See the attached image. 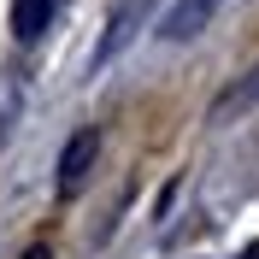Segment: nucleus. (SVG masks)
<instances>
[{
    "instance_id": "nucleus-1",
    "label": "nucleus",
    "mask_w": 259,
    "mask_h": 259,
    "mask_svg": "<svg viewBox=\"0 0 259 259\" xmlns=\"http://www.w3.org/2000/svg\"><path fill=\"white\" fill-rule=\"evenodd\" d=\"M95 159H100V130H77L59 153V194H77L95 171Z\"/></svg>"
},
{
    "instance_id": "nucleus-2",
    "label": "nucleus",
    "mask_w": 259,
    "mask_h": 259,
    "mask_svg": "<svg viewBox=\"0 0 259 259\" xmlns=\"http://www.w3.org/2000/svg\"><path fill=\"white\" fill-rule=\"evenodd\" d=\"M224 0H177L171 12H165V24H159V35L165 41H194V35L212 24V12H218Z\"/></svg>"
},
{
    "instance_id": "nucleus-3",
    "label": "nucleus",
    "mask_w": 259,
    "mask_h": 259,
    "mask_svg": "<svg viewBox=\"0 0 259 259\" xmlns=\"http://www.w3.org/2000/svg\"><path fill=\"white\" fill-rule=\"evenodd\" d=\"M59 0H12V35L18 41H35V35L48 30V18Z\"/></svg>"
},
{
    "instance_id": "nucleus-4",
    "label": "nucleus",
    "mask_w": 259,
    "mask_h": 259,
    "mask_svg": "<svg viewBox=\"0 0 259 259\" xmlns=\"http://www.w3.org/2000/svg\"><path fill=\"white\" fill-rule=\"evenodd\" d=\"M259 100V71H253V82H236L230 95H218V106H212V118H230V106H253Z\"/></svg>"
},
{
    "instance_id": "nucleus-5",
    "label": "nucleus",
    "mask_w": 259,
    "mask_h": 259,
    "mask_svg": "<svg viewBox=\"0 0 259 259\" xmlns=\"http://www.w3.org/2000/svg\"><path fill=\"white\" fill-rule=\"evenodd\" d=\"M24 259H53V247H41V242H35V247H30Z\"/></svg>"
},
{
    "instance_id": "nucleus-6",
    "label": "nucleus",
    "mask_w": 259,
    "mask_h": 259,
    "mask_svg": "<svg viewBox=\"0 0 259 259\" xmlns=\"http://www.w3.org/2000/svg\"><path fill=\"white\" fill-rule=\"evenodd\" d=\"M242 259H259V242H253V247H247V253H242Z\"/></svg>"
}]
</instances>
